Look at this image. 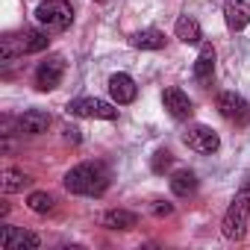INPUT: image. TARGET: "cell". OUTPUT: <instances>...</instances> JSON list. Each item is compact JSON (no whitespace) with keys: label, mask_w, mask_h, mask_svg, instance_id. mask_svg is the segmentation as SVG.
Segmentation results:
<instances>
[{"label":"cell","mask_w":250,"mask_h":250,"mask_svg":"<svg viewBox=\"0 0 250 250\" xmlns=\"http://www.w3.org/2000/svg\"><path fill=\"white\" fill-rule=\"evenodd\" d=\"M65 188L71 194H85V197H100L109 188V171L100 162H80L65 174Z\"/></svg>","instance_id":"obj_1"},{"label":"cell","mask_w":250,"mask_h":250,"mask_svg":"<svg viewBox=\"0 0 250 250\" xmlns=\"http://www.w3.org/2000/svg\"><path fill=\"white\" fill-rule=\"evenodd\" d=\"M247 221H250V183L241 186L232 197V203L227 206L224 212V221H221V232L224 238L229 241H241L247 235Z\"/></svg>","instance_id":"obj_2"},{"label":"cell","mask_w":250,"mask_h":250,"mask_svg":"<svg viewBox=\"0 0 250 250\" xmlns=\"http://www.w3.org/2000/svg\"><path fill=\"white\" fill-rule=\"evenodd\" d=\"M50 44L47 33L42 30H21V33H6L0 39V59L3 62H12L24 53H39Z\"/></svg>","instance_id":"obj_3"},{"label":"cell","mask_w":250,"mask_h":250,"mask_svg":"<svg viewBox=\"0 0 250 250\" xmlns=\"http://www.w3.org/2000/svg\"><path fill=\"white\" fill-rule=\"evenodd\" d=\"M36 21L47 30L62 33L74 24V9H71L68 0H42L39 9H36Z\"/></svg>","instance_id":"obj_4"},{"label":"cell","mask_w":250,"mask_h":250,"mask_svg":"<svg viewBox=\"0 0 250 250\" xmlns=\"http://www.w3.org/2000/svg\"><path fill=\"white\" fill-rule=\"evenodd\" d=\"M68 115L74 118H100V121H115L118 118V109L106 100H97V97H77L65 106Z\"/></svg>","instance_id":"obj_5"},{"label":"cell","mask_w":250,"mask_h":250,"mask_svg":"<svg viewBox=\"0 0 250 250\" xmlns=\"http://www.w3.org/2000/svg\"><path fill=\"white\" fill-rule=\"evenodd\" d=\"M218 112L229 124H235V127H247L250 124V103L241 94H235V91H224L218 97Z\"/></svg>","instance_id":"obj_6"},{"label":"cell","mask_w":250,"mask_h":250,"mask_svg":"<svg viewBox=\"0 0 250 250\" xmlns=\"http://www.w3.org/2000/svg\"><path fill=\"white\" fill-rule=\"evenodd\" d=\"M183 142L188 150H197V153H215L221 147V139L212 127H206V124H191V127L183 133Z\"/></svg>","instance_id":"obj_7"},{"label":"cell","mask_w":250,"mask_h":250,"mask_svg":"<svg viewBox=\"0 0 250 250\" xmlns=\"http://www.w3.org/2000/svg\"><path fill=\"white\" fill-rule=\"evenodd\" d=\"M62 74H65V59L62 56H47L44 62H39L36 68V88L39 91H53L59 83H62Z\"/></svg>","instance_id":"obj_8"},{"label":"cell","mask_w":250,"mask_h":250,"mask_svg":"<svg viewBox=\"0 0 250 250\" xmlns=\"http://www.w3.org/2000/svg\"><path fill=\"white\" fill-rule=\"evenodd\" d=\"M162 106L168 109V115H171L174 121H188V118L194 115L191 97H188L183 88H177V85H168V88L162 91Z\"/></svg>","instance_id":"obj_9"},{"label":"cell","mask_w":250,"mask_h":250,"mask_svg":"<svg viewBox=\"0 0 250 250\" xmlns=\"http://www.w3.org/2000/svg\"><path fill=\"white\" fill-rule=\"evenodd\" d=\"M0 247L3 250H36L39 247V235L21 227H3L0 229Z\"/></svg>","instance_id":"obj_10"},{"label":"cell","mask_w":250,"mask_h":250,"mask_svg":"<svg viewBox=\"0 0 250 250\" xmlns=\"http://www.w3.org/2000/svg\"><path fill=\"white\" fill-rule=\"evenodd\" d=\"M109 94H112V100H115L118 106L133 103L136 94H139L136 80H133L130 74H112V77H109Z\"/></svg>","instance_id":"obj_11"},{"label":"cell","mask_w":250,"mask_h":250,"mask_svg":"<svg viewBox=\"0 0 250 250\" xmlns=\"http://www.w3.org/2000/svg\"><path fill=\"white\" fill-rule=\"evenodd\" d=\"M47 130H50V115L44 109H27L18 118V133H24V136H42Z\"/></svg>","instance_id":"obj_12"},{"label":"cell","mask_w":250,"mask_h":250,"mask_svg":"<svg viewBox=\"0 0 250 250\" xmlns=\"http://www.w3.org/2000/svg\"><path fill=\"white\" fill-rule=\"evenodd\" d=\"M224 21L232 33H241L250 24V3L247 0H227L224 3Z\"/></svg>","instance_id":"obj_13"},{"label":"cell","mask_w":250,"mask_h":250,"mask_svg":"<svg viewBox=\"0 0 250 250\" xmlns=\"http://www.w3.org/2000/svg\"><path fill=\"white\" fill-rule=\"evenodd\" d=\"M174 33L183 44H200V39H203V30L191 15H180L177 24H174Z\"/></svg>","instance_id":"obj_14"},{"label":"cell","mask_w":250,"mask_h":250,"mask_svg":"<svg viewBox=\"0 0 250 250\" xmlns=\"http://www.w3.org/2000/svg\"><path fill=\"white\" fill-rule=\"evenodd\" d=\"M215 74V47L212 44H203L197 59H194V80L197 83H209Z\"/></svg>","instance_id":"obj_15"},{"label":"cell","mask_w":250,"mask_h":250,"mask_svg":"<svg viewBox=\"0 0 250 250\" xmlns=\"http://www.w3.org/2000/svg\"><path fill=\"white\" fill-rule=\"evenodd\" d=\"M171 191H174L177 197L194 194V191H197V177H194V171H188V168L174 171V177H171Z\"/></svg>","instance_id":"obj_16"},{"label":"cell","mask_w":250,"mask_h":250,"mask_svg":"<svg viewBox=\"0 0 250 250\" xmlns=\"http://www.w3.org/2000/svg\"><path fill=\"white\" fill-rule=\"evenodd\" d=\"M136 224H139L136 212H127V209H109L103 215V227L109 229H133Z\"/></svg>","instance_id":"obj_17"},{"label":"cell","mask_w":250,"mask_h":250,"mask_svg":"<svg viewBox=\"0 0 250 250\" xmlns=\"http://www.w3.org/2000/svg\"><path fill=\"white\" fill-rule=\"evenodd\" d=\"M130 44L136 50H162L165 47V33H159V30H142V33H136L130 39Z\"/></svg>","instance_id":"obj_18"},{"label":"cell","mask_w":250,"mask_h":250,"mask_svg":"<svg viewBox=\"0 0 250 250\" xmlns=\"http://www.w3.org/2000/svg\"><path fill=\"white\" fill-rule=\"evenodd\" d=\"M30 186V177L18 168H6L3 174H0V188H3V194H15V191H24Z\"/></svg>","instance_id":"obj_19"},{"label":"cell","mask_w":250,"mask_h":250,"mask_svg":"<svg viewBox=\"0 0 250 250\" xmlns=\"http://www.w3.org/2000/svg\"><path fill=\"white\" fill-rule=\"evenodd\" d=\"M53 194H47V191H33L30 197H27V206L33 209V212H39V215H47L50 209H53Z\"/></svg>","instance_id":"obj_20"},{"label":"cell","mask_w":250,"mask_h":250,"mask_svg":"<svg viewBox=\"0 0 250 250\" xmlns=\"http://www.w3.org/2000/svg\"><path fill=\"white\" fill-rule=\"evenodd\" d=\"M171 162H174V156H171V150H156L153 153V162H150V168H153V174H165L168 168H171Z\"/></svg>","instance_id":"obj_21"},{"label":"cell","mask_w":250,"mask_h":250,"mask_svg":"<svg viewBox=\"0 0 250 250\" xmlns=\"http://www.w3.org/2000/svg\"><path fill=\"white\" fill-rule=\"evenodd\" d=\"M171 212H174L171 203H156V206H153V215H159V218H162V215H171Z\"/></svg>","instance_id":"obj_22"},{"label":"cell","mask_w":250,"mask_h":250,"mask_svg":"<svg viewBox=\"0 0 250 250\" xmlns=\"http://www.w3.org/2000/svg\"><path fill=\"white\" fill-rule=\"evenodd\" d=\"M65 139L77 145V142H80V130H77V127H65Z\"/></svg>","instance_id":"obj_23"},{"label":"cell","mask_w":250,"mask_h":250,"mask_svg":"<svg viewBox=\"0 0 250 250\" xmlns=\"http://www.w3.org/2000/svg\"><path fill=\"white\" fill-rule=\"evenodd\" d=\"M97 3H100V0H97Z\"/></svg>","instance_id":"obj_24"}]
</instances>
